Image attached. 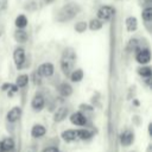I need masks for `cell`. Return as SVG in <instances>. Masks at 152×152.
I'll list each match as a JSON object with an SVG mask.
<instances>
[{
	"label": "cell",
	"mask_w": 152,
	"mask_h": 152,
	"mask_svg": "<svg viewBox=\"0 0 152 152\" xmlns=\"http://www.w3.org/2000/svg\"><path fill=\"white\" fill-rule=\"evenodd\" d=\"M81 12V6L77 2H68L57 12V21L65 23L74 19Z\"/></svg>",
	"instance_id": "obj_1"
},
{
	"label": "cell",
	"mask_w": 152,
	"mask_h": 152,
	"mask_svg": "<svg viewBox=\"0 0 152 152\" xmlns=\"http://www.w3.org/2000/svg\"><path fill=\"white\" fill-rule=\"evenodd\" d=\"M75 62H76V53H75L74 49L66 48L63 51V55H62V58H61V69H62V71L65 76L70 75V72L74 69Z\"/></svg>",
	"instance_id": "obj_2"
},
{
	"label": "cell",
	"mask_w": 152,
	"mask_h": 152,
	"mask_svg": "<svg viewBox=\"0 0 152 152\" xmlns=\"http://www.w3.org/2000/svg\"><path fill=\"white\" fill-rule=\"evenodd\" d=\"M115 14V8L112 6H101L97 10V19L101 21H109Z\"/></svg>",
	"instance_id": "obj_3"
},
{
	"label": "cell",
	"mask_w": 152,
	"mask_h": 152,
	"mask_svg": "<svg viewBox=\"0 0 152 152\" xmlns=\"http://www.w3.org/2000/svg\"><path fill=\"white\" fill-rule=\"evenodd\" d=\"M13 59L18 69L23 68V64L25 62V51L23 48H17L13 52Z\"/></svg>",
	"instance_id": "obj_4"
},
{
	"label": "cell",
	"mask_w": 152,
	"mask_h": 152,
	"mask_svg": "<svg viewBox=\"0 0 152 152\" xmlns=\"http://www.w3.org/2000/svg\"><path fill=\"white\" fill-rule=\"evenodd\" d=\"M137 62L140 63V64H146L150 62L151 59V53H150V50L148 49H140L138 52H137Z\"/></svg>",
	"instance_id": "obj_5"
},
{
	"label": "cell",
	"mask_w": 152,
	"mask_h": 152,
	"mask_svg": "<svg viewBox=\"0 0 152 152\" xmlns=\"http://www.w3.org/2000/svg\"><path fill=\"white\" fill-rule=\"evenodd\" d=\"M38 72L42 75V77H50L53 74V65L51 63H44L39 66Z\"/></svg>",
	"instance_id": "obj_6"
},
{
	"label": "cell",
	"mask_w": 152,
	"mask_h": 152,
	"mask_svg": "<svg viewBox=\"0 0 152 152\" xmlns=\"http://www.w3.org/2000/svg\"><path fill=\"white\" fill-rule=\"evenodd\" d=\"M70 121H71V124H74V125H77V126H83V125H86V118H84V115L81 113V112H77V113H74V114H71V116H70Z\"/></svg>",
	"instance_id": "obj_7"
},
{
	"label": "cell",
	"mask_w": 152,
	"mask_h": 152,
	"mask_svg": "<svg viewBox=\"0 0 152 152\" xmlns=\"http://www.w3.org/2000/svg\"><path fill=\"white\" fill-rule=\"evenodd\" d=\"M31 106H32V108H33L34 110H40V109H43V107H44V97H43L40 94H37V95L32 99Z\"/></svg>",
	"instance_id": "obj_8"
},
{
	"label": "cell",
	"mask_w": 152,
	"mask_h": 152,
	"mask_svg": "<svg viewBox=\"0 0 152 152\" xmlns=\"http://www.w3.org/2000/svg\"><path fill=\"white\" fill-rule=\"evenodd\" d=\"M133 139H134V135H133V133H132L131 131H125V132H122V134H121V137H120V141H121V144H122L124 146L131 145L132 141H133Z\"/></svg>",
	"instance_id": "obj_9"
},
{
	"label": "cell",
	"mask_w": 152,
	"mask_h": 152,
	"mask_svg": "<svg viewBox=\"0 0 152 152\" xmlns=\"http://www.w3.org/2000/svg\"><path fill=\"white\" fill-rule=\"evenodd\" d=\"M62 139L64 141H74L76 139H78L77 138V131H75V129H66V131H64L62 133Z\"/></svg>",
	"instance_id": "obj_10"
},
{
	"label": "cell",
	"mask_w": 152,
	"mask_h": 152,
	"mask_svg": "<svg viewBox=\"0 0 152 152\" xmlns=\"http://www.w3.org/2000/svg\"><path fill=\"white\" fill-rule=\"evenodd\" d=\"M20 113H21L20 108H18V107L12 108V109L7 113V120H8L10 122H15V121L20 118Z\"/></svg>",
	"instance_id": "obj_11"
},
{
	"label": "cell",
	"mask_w": 152,
	"mask_h": 152,
	"mask_svg": "<svg viewBox=\"0 0 152 152\" xmlns=\"http://www.w3.org/2000/svg\"><path fill=\"white\" fill-rule=\"evenodd\" d=\"M125 24H126V28H127V31H129V32L135 31L137 27H138V20H137L135 17H128V18H126Z\"/></svg>",
	"instance_id": "obj_12"
},
{
	"label": "cell",
	"mask_w": 152,
	"mask_h": 152,
	"mask_svg": "<svg viewBox=\"0 0 152 152\" xmlns=\"http://www.w3.org/2000/svg\"><path fill=\"white\" fill-rule=\"evenodd\" d=\"M27 33L23 30V28H17L15 32H14V39L18 42V43H25L27 40Z\"/></svg>",
	"instance_id": "obj_13"
},
{
	"label": "cell",
	"mask_w": 152,
	"mask_h": 152,
	"mask_svg": "<svg viewBox=\"0 0 152 152\" xmlns=\"http://www.w3.org/2000/svg\"><path fill=\"white\" fill-rule=\"evenodd\" d=\"M45 132H46L45 127L42 126V125H36L31 129V134H32L33 138H40V137H43L45 134Z\"/></svg>",
	"instance_id": "obj_14"
},
{
	"label": "cell",
	"mask_w": 152,
	"mask_h": 152,
	"mask_svg": "<svg viewBox=\"0 0 152 152\" xmlns=\"http://www.w3.org/2000/svg\"><path fill=\"white\" fill-rule=\"evenodd\" d=\"M66 114H68V109L64 108V107H62V108L57 109V112L55 113V115H53V120H55L56 122L63 121V120L66 118Z\"/></svg>",
	"instance_id": "obj_15"
},
{
	"label": "cell",
	"mask_w": 152,
	"mask_h": 152,
	"mask_svg": "<svg viewBox=\"0 0 152 152\" xmlns=\"http://www.w3.org/2000/svg\"><path fill=\"white\" fill-rule=\"evenodd\" d=\"M14 24H15L17 28H24V27H26V25H27V18H26V15L19 14V15L15 18Z\"/></svg>",
	"instance_id": "obj_16"
},
{
	"label": "cell",
	"mask_w": 152,
	"mask_h": 152,
	"mask_svg": "<svg viewBox=\"0 0 152 152\" xmlns=\"http://www.w3.org/2000/svg\"><path fill=\"white\" fill-rule=\"evenodd\" d=\"M1 146H2V151L4 152H7V151H11L13 150L14 147V141L12 138H6L1 141Z\"/></svg>",
	"instance_id": "obj_17"
},
{
	"label": "cell",
	"mask_w": 152,
	"mask_h": 152,
	"mask_svg": "<svg viewBox=\"0 0 152 152\" xmlns=\"http://www.w3.org/2000/svg\"><path fill=\"white\" fill-rule=\"evenodd\" d=\"M59 93L63 96H70L71 93H72V88L69 83H62L61 87H59Z\"/></svg>",
	"instance_id": "obj_18"
},
{
	"label": "cell",
	"mask_w": 152,
	"mask_h": 152,
	"mask_svg": "<svg viewBox=\"0 0 152 152\" xmlns=\"http://www.w3.org/2000/svg\"><path fill=\"white\" fill-rule=\"evenodd\" d=\"M70 78L72 82H80L82 78H83V71L81 69H76V70H72L70 72Z\"/></svg>",
	"instance_id": "obj_19"
},
{
	"label": "cell",
	"mask_w": 152,
	"mask_h": 152,
	"mask_svg": "<svg viewBox=\"0 0 152 152\" xmlns=\"http://www.w3.org/2000/svg\"><path fill=\"white\" fill-rule=\"evenodd\" d=\"M141 15H142V19H144L145 23H150L152 20V8H151V6H146L144 8Z\"/></svg>",
	"instance_id": "obj_20"
},
{
	"label": "cell",
	"mask_w": 152,
	"mask_h": 152,
	"mask_svg": "<svg viewBox=\"0 0 152 152\" xmlns=\"http://www.w3.org/2000/svg\"><path fill=\"white\" fill-rule=\"evenodd\" d=\"M102 23L103 21H101L100 19H91L90 23H89V28L91 31H97V30H100L102 27V25H103Z\"/></svg>",
	"instance_id": "obj_21"
},
{
	"label": "cell",
	"mask_w": 152,
	"mask_h": 152,
	"mask_svg": "<svg viewBox=\"0 0 152 152\" xmlns=\"http://www.w3.org/2000/svg\"><path fill=\"white\" fill-rule=\"evenodd\" d=\"M27 82H28L27 75L23 74V75H19V76H18V78H17V81H15V86L23 88V87H25V86L27 84Z\"/></svg>",
	"instance_id": "obj_22"
},
{
	"label": "cell",
	"mask_w": 152,
	"mask_h": 152,
	"mask_svg": "<svg viewBox=\"0 0 152 152\" xmlns=\"http://www.w3.org/2000/svg\"><path fill=\"white\" fill-rule=\"evenodd\" d=\"M138 48H139V40L135 38L129 39V42L127 44V51H135V50H138Z\"/></svg>",
	"instance_id": "obj_23"
},
{
	"label": "cell",
	"mask_w": 152,
	"mask_h": 152,
	"mask_svg": "<svg viewBox=\"0 0 152 152\" xmlns=\"http://www.w3.org/2000/svg\"><path fill=\"white\" fill-rule=\"evenodd\" d=\"M138 74L144 78L151 77V68L150 66H141L138 69Z\"/></svg>",
	"instance_id": "obj_24"
},
{
	"label": "cell",
	"mask_w": 152,
	"mask_h": 152,
	"mask_svg": "<svg viewBox=\"0 0 152 152\" xmlns=\"http://www.w3.org/2000/svg\"><path fill=\"white\" fill-rule=\"evenodd\" d=\"M90 137H91V133H90L89 131H87V129H80V131H77V138H78V139L87 140V139H89Z\"/></svg>",
	"instance_id": "obj_25"
},
{
	"label": "cell",
	"mask_w": 152,
	"mask_h": 152,
	"mask_svg": "<svg viewBox=\"0 0 152 152\" xmlns=\"http://www.w3.org/2000/svg\"><path fill=\"white\" fill-rule=\"evenodd\" d=\"M87 27H88V24L86 21H78L75 25V31L78 32V33H82V32H84L87 30Z\"/></svg>",
	"instance_id": "obj_26"
},
{
	"label": "cell",
	"mask_w": 152,
	"mask_h": 152,
	"mask_svg": "<svg viewBox=\"0 0 152 152\" xmlns=\"http://www.w3.org/2000/svg\"><path fill=\"white\" fill-rule=\"evenodd\" d=\"M2 89H4V90H6V89H7V90H8V95H10V96H12V94L17 91L18 87H17L15 84H8V83H5V84H4V87H2Z\"/></svg>",
	"instance_id": "obj_27"
},
{
	"label": "cell",
	"mask_w": 152,
	"mask_h": 152,
	"mask_svg": "<svg viewBox=\"0 0 152 152\" xmlns=\"http://www.w3.org/2000/svg\"><path fill=\"white\" fill-rule=\"evenodd\" d=\"M33 82H34V84H40L42 83V75L38 72V70L33 74Z\"/></svg>",
	"instance_id": "obj_28"
},
{
	"label": "cell",
	"mask_w": 152,
	"mask_h": 152,
	"mask_svg": "<svg viewBox=\"0 0 152 152\" xmlns=\"http://www.w3.org/2000/svg\"><path fill=\"white\" fill-rule=\"evenodd\" d=\"M6 7H7V0H0V12L6 10Z\"/></svg>",
	"instance_id": "obj_29"
},
{
	"label": "cell",
	"mask_w": 152,
	"mask_h": 152,
	"mask_svg": "<svg viewBox=\"0 0 152 152\" xmlns=\"http://www.w3.org/2000/svg\"><path fill=\"white\" fill-rule=\"evenodd\" d=\"M25 8H26V10H31V11H33V10L37 8V5H36V2H30V4H27V6H25Z\"/></svg>",
	"instance_id": "obj_30"
},
{
	"label": "cell",
	"mask_w": 152,
	"mask_h": 152,
	"mask_svg": "<svg viewBox=\"0 0 152 152\" xmlns=\"http://www.w3.org/2000/svg\"><path fill=\"white\" fill-rule=\"evenodd\" d=\"M43 152H58V150H57L56 147H52V146H50V147H46V148H44V150H43Z\"/></svg>",
	"instance_id": "obj_31"
},
{
	"label": "cell",
	"mask_w": 152,
	"mask_h": 152,
	"mask_svg": "<svg viewBox=\"0 0 152 152\" xmlns=\"http://www.w3.org/2000/svg\"><path fill=\"white\" fill-rule=\"evenodd\" d=\"M145 6H151V4H152V0H140Z\"/></svg>",
	"instance_id": "obj_32"
},
{
	"label": "cell",
	"mask_w": 152,
	"mask_h": 152,
	"mask_svg": "<svg viewBox=\"0 0 152 152\" xmlns=\"http://www.w3.org/2000/svg\"><path fill=\"white\" fill-rule=\"evenodd\" d=\"M0 152H4L2 151V146H1V141H0Z\"/></svg>",
	"instance_id": "obj_33"
},
{
	"label": "cell",
	"mask_w": 152,
	"mask_h": 152,
	"mask_svg": "<svg viewBox=\"0 0 152 152\" xmlns=\"http://www.w3.org/2000/svg\"><path fill=\"white\" fill-rule=\"evenodd\" d=\"M1 33H2V28L0 27V36H1Z\"/></svg>",
	"instance_id": "obj_34"
},
{
	"label": "cell",
	"mask_w": 152,
	"mask_h": 152,
	"mask_svg": "<svg viewBox=\"0 0 152 152\" xmlns=\"http://www.w3.org/2000/svg\"><path fill=\"white\" fill-rule=\"evenodd\" d=\"M46 1H52V0H46Z\"/></svg>",
	"instance_id": "obj_35"
}]
</instances>
